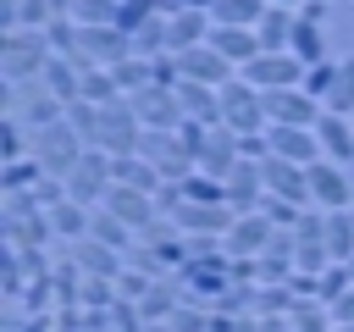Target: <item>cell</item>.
<instances>
[{
	"instance_id": "cell-36",
	"label": "cell",
	"mask_w": 354,
	"mask_h": 332,
	"mask_svg": "<svg viewBox=\"0 0 354 332\" xmlns=\"http://www.w3.org/2000/svg\"><path fill=\"white\" fill-rule=\"evenodd\" d=\"M111 77H116V89H122V94H138V89H149V83H155V72H149V61H144V55L116 61V66H111Z\"/></svg>"
},
{
	"instance_id": "cell-44",
	"label": "cell",
	"mask_w": 354,
	"mask_h": 332,
	"mask_svg": "<svg viewBox=\"0 0 354 332\" xmlns=\"http://www.w3.org/2000/svg\"><path fill=\"white\" fill-rule=\"evenodd\" d=\"M332 83H337V66H332V61H315V66L304 72V83H299V89H304L310 100H321V105H326V94H332Z\"/></svg>"
},
{
	"instance_id": "cell-9",
	"label": "cell",
	"mask_w": 354,
	"mask_h": 332,
	"mask_svg": "<svg viewBox=\"0 0 354 332\" xmlns=\"http://www.w3.org/2000/svg\"><path fill=\"white\" fill-rule=\"evenodd\" d=\"M133 55V39L122 28H77V61L88 66H116Z\"/></svg>"
},
{
	"instance_id": "cell-24",
	"label": "cell",
	"mask_w": 354,
	"mask_h": 332,
	"mask_svg": "<svg viewBox=\"0 0 354 332\" xmlns=\"http://www.w3.org/2000/svg\"><path fill=\"white\" fill-rule=\"evenodd\" d=\"M216 55H227L232 66H249L254 55H260V39H254V28H210V39H205Z\"/></svg>"
},
{
	"instance_id": "cell-4",
	"label": "cell",
	"mask_w": 354,
	"mask_h": 332,
	"mask_svg": "<svg viewBox=\"0 0 354 332\" xmlns=\"http://www.w3.org/2000/svg\"><path fill=\"white\" fill-rule=\"evenodd\" d=\"M221 127H232L238 138H243V133H266V127H271V122H266V111H260V89H254V83H243V77L221 83Z\"/></svg>"
},
{
	"instance_id": "cell-6",
	"label": "cell",
	"mask_w": 354,
	"mask_h": 332,
	"mask_svg": "<svg viewBox=\"0 0 354 332\" xmlns=\"http://www.w3.org/2000/svg\"><path fill=\"white\" fill-rule=\"evenodd\" d=\"M304 72H310V66H304L293 50H282V55H266V50H260L249 66H238V77H243V83H254L260 94H271V89H299V83H304Z\"/></svg>"
},
{
	"instance_id": "cell-31",
	"label": "cell",
	"mask_w": 354,
	"mask_h": 332,
	"mask_svg": "<svg viewBox=\"0 0 354 332\" xmlns=\"http://www.w3.org/2000/svg\"><path fill=\"white\" fill-rule=\"evenodd\" d=\"M155 17H171V6H166V0H122L116 28H122V33H138V28L155 22Z\"/></svg>"
},
{
	"instance_id": "cell-7",
	"label": "cell",
	"mask_w": 354,
	"mask_h": 332,
	"mask_svg": "<svg viewBox=\"0 0 354 332\" xmlns=\"http://www.w3.org/2000/svg\"><path fill=\"white\" fill-rule=\"evenodd\" d=\"M260 111H266L271 127H315L326 105L310 100L304 89H271V94H260Z\"/></svg>"
},
{
	"instance_id": "cell-33",
	"label": "cell",
	"mask_w": 354,
	"mask_h": 332,
	"mask_svg": "<svg viewBox=\"0 0 354 332\" xmlns=\"http://www.w3.org/2000/svg\"><path fill=\"white\" fill-rule=\"evenodd\" d=\"M138 155H144V160H149V166L160 172V166H166L171 155H188V149L177 144V133H155V127H144V138H138Z\"/></svg>"
},
{
	"instance_id": "cell-55",
	"label": "cell",
	"mask_w": 354,
	"mask_h": 332,
	"mask_svg": "<svg viewBox=\"0 0 354 332\" xmlns=\"http://www.w3.org/2000/svg\"><path fill=\"white\" fill-rule=\"evenodd\" d=\"M254 332H293L288 315H271V321H254Z\"/></svg>"
},
{
	"instance_id": "cell-29",
	"label": "cell",
	"mask_w": 354,
	"mask_h": 332,
	"mask_svg": "<svg viewBox=\"0 0 354 332\" xmlns=\"http://www.w3.org/2000/svg\"><path fill=\"white\" fill-rule=\"evenodd\" d=\"M111 177H116V183H127V188H144V194H155V188H160V172H155L144 155H122V160H111Z\"/></svg>"
},
{
	"instance_id": "cell-22",
	"label": "cell",
	"mask_w": 354,
	"mask_h": 332,
	"mask_svg": "<svg viewBox=\"0 0 354 332\" xmlns=\"http://www.w3.org/2000/svg\"><path fill=\"white\" fill-rule=\"evenodd\" d=\"M315 138H321V155H326V160H337V166H348V160H354V122H348V116L321 111Z\"/></svg>"
},
{
	"instance_id": "cell-28",
	"label": "cell",
	"mask_w": 354,
	"mask_h": 332,
	"mask_svg": "<svg viewBox=\"0 0 354 332\" xmlns=\"http://www.w3.org/2000/svg\"><path fill=\"white\" fill-rule=\"evenodd\" d=\"M260 17H266V0H216L210 6L216 28H260Z\"/></svg>"
},
{
	"instance_id": "cell-25",
	"label": "cell",
	"mask_w": 354,
	"mask_h": 332,
	"mask_svg": "<svg viewBox=\"0 0 354 332\" xmlns=\"http://www.w3.org/2000/svg\"><path fill=\"white\" fill-rule=\"evenodd\" d=\"M254 39H260V50H266V55H282V50L293 44V11H288V6H266V17H260V28H254Z\"/></svg>"
},
{
	"instance_id": "cell-40",
	"label": "cell",
	"mask_w": 354,
	"mask_h": 332,
	"mask_svg": "<svg viewBox=\"0 0 354 332\" xmlns=\"http://www.w3.org/2000/svg\"><path fill=\"white\" fill-rule=\"evenodd\" d=\"M166 326H171V332H210V326H216V310H205V304H188V299H183V304L171 310V321H166Z\"/></svg>"
},
{
	"instance_id": "cell-20",
	"label": "cell",
	"mask_w": 354,
	"mask_h": 332,
	"mask_svg": "<svg viewBox=\"0 0 354 332\" xmlns=\"http://www.w3.org/2000/svg\"><path fill=\"white\" fill-rule=\"evenodd\" d=\"M210 11H171L166 17V50L171 55H183V50H194V44H205L210 39Z\"/></svg>"
},
{
	"instance_id": "cell-53",
	"label": "cell",
	"mask_w": 354,
	"mask_h": 332,
	"mask_svg": "<svg viewBox=\"0 0 354 332\" xmlns=\"http://www.w3.org/2000/svg\"><path fill=\"white\" fill-rule=\"evenodd\" d=\"M299 17H304V22H321V17H326V0H299Z\"/></svg>"
},
{
	"instance_id": "cell-21",
	"label": "cell",
	"mask_w": 354,
	"mask_h": 332,
	"mask_svg": "<svg viewBox=\"0 0 354 332\" xmlns=\"http://www.w3.org/2000/svg\"><path fill=\"white\" fill-rule=\"evenodd\" d=\"M177 105H183V116L188 122H205V127H221V89H210V83H177Z\"/></svg>"
},
{
	"instance_id": "cell-1",
	"label": "cell",
	"mask_w": 354,
	"mask_h": 332,
	"mask_svg": "<svg viewBox=\"0 0 354 332\" xmlns=\"http://www.w3.org/2000/svg\"><path fill=\"white\" fill-rule=\"evenodd\" d=\"M50 33L44 28H17V33H0V72L6 83H39L44 66H50Z\"/></svg>"
},
{
	"instance_id": "cell-27",
	"label": "cell",
	"mask_w": 354,
	"mask_h": 332,
	"mask_svg": "<svg viewBox=\"0 0 354 332\" xmlns=\"http://www.w3.org/2000/svg\"><path fill=\"white\" fill-rule=\"evenodd\" d=\"M88 205H77V199H61V205H50V227H55V238H66V243H77V238H88Z\"/></svg>"
},
{
	"instance_id": "cell-48",
	"label": "cell",
	"mask_w": 354,
	"mask_h": 332,
	"mask_svg": "<svg viewBox=\"0 0 354 332\" xmlns=\"http://www.w3.org/2000/svg\"><path fill=\"white\" fill-rule=\"evenodd\" d=\"M293 238H299V243H326V210H315V205H310V210L299 216Z\"/></svg>"
},
{
	"instance_id": "cell-42",
	"label": "cell",
	"mask_w": 354,
	"mask_h": 332,
	"mask_svg": "<svg viewBox=\"0 0 354 332\" xmlns=\"http://www.w3.org/2000/svg\"><path fill=\"white\" fill-rule=\"evenodd\" d=\"M77 304H83V310H111V304H116V282L83 277V282H77Z\"/></svg>"
},
{
	"instance_id": "cell-5",
	"label": "cell",
	"mask_w": 354,
	"mask_h": 332,
	"mask_svg": "<svg viewBox=\"0 0 354 332\" xmlns=\"http://www.w3.org/2000/svg\"><path fill=\"white\" fill-rule=\"evenodd\" d=\"M111 183H116V177H111V155H105V149H83V160H77L72 177H66V199L100 210L105 194H111Z\"/></svg>"
},
{
	"instance_id": "cell-49",
	"label": "cell",
	"mask_w": 354,
	"mask_h": 332,
	"mask_svg": "<svg viewBox=\"0 0 354 332\" xmlns=\"http://www.w3.org/2000/svg\"><path fill=\"white\" fill-rule=\"evenodd\" d=\"M205 138H210V127H205V122H188V116L177 122V144H183V149H188L194 160L205 155Z\"/></svg>"
},
{
	"instance_id": "cell-41",
	"label": "cell",
	"mask_w": 354,
	"mask_h": 332,
	"mask_svg": "<svg viewBox=\"0 0 354 332\" xmlns=\"http://www.w3.org/2000/svg\"><path fill=\"white\" fill-rule=\"evenodd\" d=\"M326 111H332V116H354V61L337 66V83H332V94H326Z\"/></svg>"
},
{
	"instance_id": "cell-54",
	"label": "cell",
	"mask_w": 354,
	"mask_h": 332,
	"mask_svg": "<svg viewBox=\"0 0 354 332\" xmlns=\"http://www.w3.org/2000/svg\"><path fill=\"white\" fill-rule=\"evenodd\" d=\"M166 6H171V11H210L216 0H166Z\"/></svg>"
},
{
	"instance_id": "cell-52",
	"label": "cell",
	"mask_w": 354,
	"mask_h": 332,
	"mask_svg": "<svg viewBox=\"0 0 354 332\" xmlns=\"http://www.w3.org/2000/svg\"><path fill=\"white\" fill-rule=\"evenodd\" d=\"M326 310H332V321H337V326H354V288H348L343 299H332Z\"/></svg>"
},
{
	"instance_id": "cell-58",
	"label": "cell",
	"mask_w": 354,
	"mask_h": 332,
	"mask_svg": "<svg viewBox=\"0 0 354 332\" xmlns=\"http://www.w3.org/2000/svg\"><path fill=\"white\" fill-rule=\"evenodd\" d=\"M332 332H354V326H332Z\"/></svg>"
},
{
	"instance_id": "cell-50",
	"label": "cell",
	"mask_w": 354,
	"mask_h": 332,
	"mask_svg": "<svg viewBox=\"0 0 354 332\" xmlns=\"http://www.w3.org/2000/svg\"><path fill=\"white\" fill-rule=\"evenodd\" d=\"M149 282H155V277H144V271H133V266H127V271L116 277V299H127V304H138Z\"/></svg>"
},
{
	"instance_id": "cell-57",
	"label": "cell",
	"mask_w": 354,
	"mask_h": 332,
	"mask_svg": "<svg viewBox=\"0 0 354 332\" xmlns=\"http://www.w3.org/2000/svg\"><path fill=\"white\" fill-rule=\"evenodd\" d=\"M144 332H171V326H144Z\"/></svg>"
},
{
	"instance_id": "cell-26",
	"label": "cell",
	"mask_w": 354,
	"mask_h": 332,
	"mask_svg": "<svg viewBox=\"0 0 354 332\" xmlns=\"http://www.w3.org/2000/svg\"><path fill=\"white\" fill-rule=\"evenodd\" d=\"M326 255H332V266L354 260V205L348 210H326Z\"/></svg>"
},
{
	"instance_id": "cell-37",
	"label": "cell",
	"mask_w": 354,
	"mask_h": 332,
	"mask_svg": "<svg viewBox=\"0 0 354 332\" xmlns=\"http://www.w3.org/2000/svg\"><path fill=\"white\" fill-rule=\"evenodd\" d=\"M83 100H88V105H111V100H122L111 66H88V72H83Z\"/></svg>"
},
{
	"instance_id": "cell-10",
	"label": "cell",
	"mask_w": 354,
	"mask_h": 332,
	"mask_svg": "<svg viewBox=\"0 0 354 332\" xmlns=\"http://www.w3.org/2000/svg\"><path fill=\"white\" fill-rule=\"evenodd\" d=\"M127 100H133V111H138V122H144V127H155V133H177V122H183L177 89L149 83V89H138V94H127Z\"/></svg>"
},
{
	"instance_id": "cell-2",
	"label": "cell",
	"mask_w": 354,
	"mask_h": 332,
	"mask_svg": "<svg viewBox=\"0 0 354 332\" xmlns=\"http://www.w3.org/2000/svg\"><path fill=\"white\" fill-rule=\"evenodd\" d=\"M138 138H144V122H138V111H133L127 94L111 100V105H100V144L94 149H105L111 160H122V155H138Z\"/></svg>"
},
{
	"instance_id": "cell-18",
	"label": "cell",
	"mask_w": 354,
	"mask_h": 332,
	"mask_svg": "<svg viewBox=\"0 0 354 332\" xmlns=\"http://www.w3.org/2000/svg\"><path fill=\"white\" fill-rule=\"evenodd\" d=\"M266 138H271V155H282V160H293V166L321 160V138H315V127H266Z\"/></svg>"
},
{
	"instance_id": "cell-30",
	"label": "cell",
	"mask_w": 354,
	"mask_h": 332,
	"mask_svg": "<svg viewBox=\"0 0 354 332\" xmlns=\"http://www.w3.org/2000/svg\"><path fill=\"white\" fill-rule=\"evenodd\" d=\"M293 304H299V299H293V288H288V282H266V288L254 282V321L293 315Z\"/></svg>"
},
{
	"instance_id": "cell-46",
	"label": "cell",
	"mask_w": 354,
	"mask_h": 332,
	"mask_svg": "<svg viewBox=\"0 0 354 332\" xmlns=\"http://www.w3.org/2000/svg\"><path fill=\"white\" fill-rule=\"evenodd\" d=\"M348 288H354V271H348V266H326V271H321V288H315V299H321V304H332V299H343Z\"/></svg>"
},
{
	"instance_id": "cell-19",
	"label": "cell",
	"mask_w": 354,
	"mask_h": 332,
	"mask_svg": "<svg viewBox=\"0 0 354 332\" xmlns=\"http://www.w3.org/2000/svg\"><path fill=\"white\" fill-rule=\"evenodd\" d=\"M238 160H243V155H238V133H232V127H210L205 155H199V172H205V177H216V183H227Z\"/></svg>"
},
{
	"instance_id": "cell-35",
	"label": "cell",
	"mask_w": 354,
	"mask_h": 332,
	"mask_svg": "<svg viewBox=\"0 0 354 332\" xmlns=\"http://www.w3.org/2000/svg\"><path fill=\"white\" fill-rule=\"evenodd\" d=\"M288 326H293V332H332L337 321H332V310H326L321 299H299L293 315H288Z\"/></svg>"
},
{
	"instance_id": "cell-56",
	"label": "cell",
	"mask_w": 354,
	"mask_h": 332,
	"mask_svg": "<svg viewBox=\"0 0 354 332\" xmlns=\"http://www.w3.org/2000/svg\"><path fill=\"white\" fill-rule=\"evenodd\" d=\"M266 6H288V11H299V0H266Z\"/></svg>"
},
{
	"instance_id": "cell-23",
	"label": "cell",
	"mask_w": 354,
	"mask_h": 332,
	"mask_svg": "<svg viewBox=\"0 0 354 332\" xmlns=\"http://www.w3.org/2000/svg\"><path fill=\"white\" fill-rule=\"evenodd\" d=\"M83 72H88V61L50 55V66H44V89H50L61 105H72V100H83Z\"/></svg>"
},
{
	"instance_id": "cell-3",
	"label": "cell",
	"mask_w": 354,
	"mask_h": 332,
	"mask_svg": "<svg viewBox=\"0 0 354 332\" xmlns=\"http://www.w3.org/2000/svg\"><path fill=\"white\" fill-rule=\"evenodd\" d=\"M83 138L72 133V122H55V127H44V133H33V160L44 166V177H72V166L83 160Z\"/></svg>"
},
{
	"instance_id": "cell-51",
	"label": "cell",
	"mask_w": 354,
	"mask_h": 332,
	"mask_svg": "<svg viewBox=\"0 0 354 332\" xmlns=\"http://www.w3.org/2000/svg\"><path fill=\"white\" fill-rule=\"evenodd\" d=\"M238 155H243V160H266V155H271V138H266V133H243V138H238Z\"/></svg>"
},
{
	"instance_id": "cell-14",
	"label": "cell",
	"mask_w": 354,
	"mask_h": 332,
	"mask_svg": "<svg viewBox=\"0 0 354 332\" xmlns=\"http://www.w3.org/2000/svg\"><path fill=\"white\" fill-rule=\"evenodd\" d=\"M271 232H277V227H271V216H266V210H254V216H238V221H232V232L221 238V249H227L232 260H260V255H266V243H271Z\"/></svg>"
},
{
	"instance_id": "cell-16",
	"label": "cell",
	"mask_w": 354,
	"mask_h": 332,
	"mask_svg": "<svg viewBox=\"0 0 354 332\" xmlns=\"http://www.w3.org/2000/svg\"><path fill=\"white\" fill-rule=\"evenodd\" d=\"M177 66H183V77H188V83H210V89H221V83H232V77H238V66H232L227 55H216L210 44L183 50V55H177Z\"/></svg>"
},
{
	"instance_id": "cell-43",
	"label": "cell",
	"mask_w": 354,
	"mask_h": 332,
	"mask_svg": "<svg viewBox=\"0 0 354 332\" xmlns=\"http://www.w3.org/2000/svg\"><path fill=\"white\" fill-rule=\"evenodd\" d=\"M44 33H50V50H55V55L77 61V22H72V17H55V22L44 28Z\"/></svg>"
},
{
	"instance_id": "cell-12",
	"label": "cell",
	"mask_w": 354,
	"mask_h": 332,
	"mask_svg": "<svg viewBox=\"0 0 354 332\" xmlns=\"http://www.w3.org/2000/svg\"><path fill=\"white\" fill-rule=\"evenodd\" d=\"M100 210H111L122 227H133V232H144L160 210H155V194H144V188H127V183H111V194H105V205Z\"/></svg>"
},
{
	"instance_id": "cell-13",
	"label": "cell",
	"mask_w": 354,
	"mask_h": 332,
	"mask_svg": "<svg viewBox=\"0 0 354 332\" xmlns=\"http://www.w3.org/2000/svg\"><path fill=\"white\" fill-rule=\"evenodd\" d=\"M171 221L183 227V238H227L238 216H232L227 205H194V199H183Z\"/></svg>"
},
{
	"instance_id": "cell-59",
	"label": "cell",
	"mask_w": 354,
	"mask_h": 332,
	"mask_svg": "<svg viewBox=\"0 0 354 332\" xmlns=\"http://www.w3.org/2000/svg\"><path fill=\"white\" fill-rule=\"evenodd\" d=\"M348 271H354V260H348Z\"/></svg>"
},
{
	"instance_id": "cell-15",
	"label": "cell",
	"mask_w": 354,
	"mask_h": 332,
	"mask_svg": "<svg viewBox=\"0 0 354 332\" xmlns=\"http://www.w3.org/2000/svg\"><path fill=\"white\" fill-rule=\"evenodd\" d=\"M266 205V177H260V160H238L232 177H227V210L232 216H254Z\"/></svg>"
},
{
	"instance_id": "cell-8",
	"label": "cell",
	"mask_w": 354,
	"mask_h": 332,
	"mask_svg": "<svg viewBox=\"0 0 354 332\" xmlns=\"http://www.w3.org/2000/svg\"><path fill=\"white\" fill-rule=\"evenodd\" d=\"M304 177H310V205L315 210H348L354 205V183H348V172L337 166V160H310L304 166Z\"/></svg>"
},
{
	"instance_id": "cell-38",
	"label": "cell",
	"mask_w": 354,
	"mask_h": 332,
	"mask_svg": "<svg viewBox=\"0 0 354 332\" xmlns=\"http://www.w3.org/2000/svg\"><path fill=\"white\" fill-rule=\"evenodd\" d=\"M66 122H72V133H77L88 149L100 144V105H88V100H72V105H66Z\"/></svg>"
},
{
	"instance_id": "cell-39",
	"label": "cell",
	"mask_w": 354,
	"mask_h": 332,
	"mask_svg": "<svg viewBox=\"0 0 354 332\" xmlns=\"http://www.w3.org/2000/svg\"><path fill=\"white\" fill-rule=\"evenodd\" d=\"M116 11H122V0H77L72 22L77 28H116Z\"/></svg>"
},
{
	"instance_id": "cell-11",
	"label": "cell",
	"mask_w": 354,
	"mask_h": 332,
	"mask_svg": "<svg viewBox=\"0 0 354 332\" xmlns=\"http://www.w3.org/2000/svg\"><path fill=\"white\" fill-rule=\"evenodd\" d=\"M260 177H266V194H271V199L310 205V177H304V166H293V160H282V155H266V160H260Z\"/></svg>"
},
{
	"instance_id": "cell-17",
	"label": "cell",
	"mask_w": 354,
	"mask_h": 332,
	"mask_svg": "<svg viewBox=\"0 0 354 332\" xmlns=\"http://www.w3.org/2000/svg\"><path fill=\"white\" fill-rule=\"evenodd\" d=\"M72 266H77L83 277H105V282H116V277L127 271L122 249H111V243H100V238H77V243H72Z\"/></svg>"
},
{
	"instance_id": "cell-34",
	"label": "cell",
	"mask_w": 354,
	"mask_h": 332,
	"mask_svg": "<svg viewBox=\"0 0 354 332\" xmlns=\"http://www.w3.org/2000/svg\"><path fill=\"white\" fill-rule=\"evenodd\" d=\"M88 238H100V243H111V249H122V255H127V243H133L138 232H133V227H122L111 210H94V216H88Z\"/></svg>"
},
{
	"instance_id": "cell-32",
	"label": "cell",
	"mask_w": 354,
	"mask_h": 332,
	"mask_svg": "<svg viewBox=\"0 0 354 332\" xmlns=\"http://www.w3.org/2000/svg\"><path fill=\"white\" fill-rule=\"evenodd\" d=\"M288 50H293V55H299L304 66L326 61V55H321V22H304V17L293 11V44H288Z\"/></svg>"
},
{
	"instance_id": "cell-45",
	"label": "cell",
	"mask_w": 354,
	"mask_h": 332,
	"mask_svg": "<svg viewBox=\"0 0 354 332\" xmlns=\"http://www.w3.org/2000/svg\"><path fill=\"white\" fill-rule=\"evenodd\" d=\"M288 277H293V255H271V249H266V255L254 260V282H260V288H266V282H288Z\"/></svg>"
},
{
	"instance_id": "cell-47",
	"label": "cell",
	"mask_w": 354,
	"mask_h": 332,
	"mask_svg": "<svg viewBox=\"0 0 354 332\" xmlns=\"http://www.w3.org/2000/svg\"><path fill=\"white\" fill-rule=\"evenodd\" d=\"M0 149H6V155H0L6 166H11V160H28V149H22V122H17V116L0 122Z\"/></svg>"
}]
</instances>
